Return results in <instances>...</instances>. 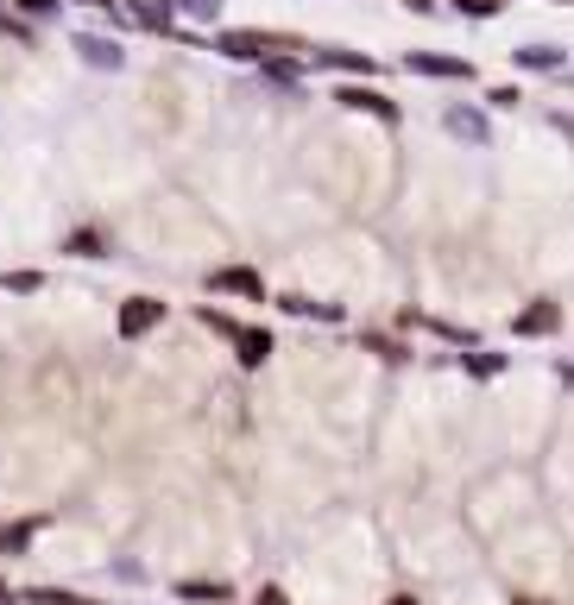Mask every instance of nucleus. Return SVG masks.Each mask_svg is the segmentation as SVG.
Instances as JSON below:
<instances>
[{
  "instance_id": "8",
  "label": "nucleus",
  "mask_w": 574,
  "mask_h": 605,
  "mask_svg": "<svg viewBox=\"0 0 574 605\" xmlns=\"http://www.w3.org/2000/svg\"><path fill=\"white\" fill-rule=\"evenodd\" d=\"M411 70H430V77H467V63H455V58H411Z\"/></svg>"
},
{
  "instance_id": "12",
  "label": "nucleus",
  "mask_w": 574,
  "mask_h": 605,
  "mask_svg": "<svg viewBox=\"0 0 574 605\" xmlns=\"http://www.w3.org/2000/svg\"><path fill=\"white\" fill-rule=\"evenodd\" d=\"M26 13H32V20H51V13H58V0H20Z\"/></svg>"
},
{
  "instance_id": "1",
  "label": "nucleus",
  "mask_w": 574,
  "mask_h": 605,
  "mask_svg": "<svg viewBox=\"0 0 574 605\" xmlns=\"http://www.w3.org/2000/svg\"><path fill=\"white\" fill-rule=\"evenodd\" d=\"M221 51L228 58H265V51H298V39H278V32H228Z\"/></svg>"
},
{
  "instance_id": "4",
  "label": "nucleus",
  "mask_w": 574,
  "mask_h": 605,
  "mask_svg": "<svg viewBox=\"0 0 574 605\" xmlns=\"http://www.w3.org/2000/svg\"><path fill=\"white\" fill-rule=\"evenodd\" d=\"M265 353H272V334L265 329H234V360L240 366H259Z\"/></svg>"
},
{
  "instance_id": "3",
  "label": "nucleus",
  "mask_w": 574,
  "mask_h": 605,
  "mask_svg": "<svg viewBox=\"0 0 574 605\" xmlns=\"http://www.w3.org/2000/svg\"><path fill=\"white\" fill-rule=\"evenodd\" d=\"M209 284H215V291H228V296H265V284H259V272H246V265H228V272H215L209 278Z\"/></svg>"
},
{
  "instance_id": "14",
  "label": "nucleus",
  "mask_w": 574,
  "mask_h": 605,
  "mask_svg": "<svg viewBox=\"0 0 574 605\" xmlns=\"http://www.w3.org/2000/svg\"><path fill=\"white\" fill-rule=\"evenodd\" d=\"M392 605H416V599H392Z\"/></svg>"
},
{
  "instance_id": "10",
  "label": "nucleus",
  "mask_w": 574,
  "mask_h": 605,
  "mask_svg": "<svg viewBox=\"0 0 574 605\" xmlns=\"http://www.w3.org/2000/svg\"><path fill=\"white\" fill-rule=\"evenodd\" d=\"M70 253H77V259H95V253H101V234H95V228H82V234H70Z\"/></svg>"
},
{
  "instance_id": "6",
  "label": "nucleus",
  "mask_w": 574,
  "mask_h": 605,
  "mask_svg": "<svg viewBox=\"0 0 574 605\" xmlns=\"http://www.w3.org/2000/svg\"><path fill=\"white\" fill-rule=\"evenodd\" d=\"M341 101H348V108H366V114H379V120H392L397 108L385 95H373V89H341Z\"/></svg>"
},
{
  "instance_id": "7",
  "label": "nucleus",
  "mask_w": 574,
  "mask_h": 605,
  "mask_svg": "<svg viewBox=\"0 0 574 605\" xmlns=\"http://www.w3.org/2000/svg\"><path fill=\"white\" fill-rule=\"evenodd\" d=\"M555 329V303H536V310L517 315V334H550Z\"/></svg>"
},
{
  "instance_id": "13",
  "label": "nucleus",
  "mask_w": 574,
  "mask_h": 605,
  "mask_svg": "<svg viewBox=\"0 0 574 605\" xmlns=\"http://www.w3.org/2000/svg\"><path fill=\"white\" fill-rule=\"evenodd\" d=\"M183 7H190V13H202V20H209V13H215L221 0H183Z\"/></svg>"
},
{
  "instance_id": "5",
  "label": "nucleus",
  "mask_w": 574,
  "mask_h": 605,
  "mask_svg": "<svg viewBox=\"0 0 574 605\" xmlns=\"http://www.w3.org/2000/svg\"><path fill=\"white\" fill-rule=\"evenodd\" d=\"M127 13H133L139 26H152V32L171 26V7H164V0H127Z\"/></svg>"
},
{
  "instance_id": "15",
  "label": "nucleus",
  "mask_w": 574,
  "mask_h": 605,
  "mask_svg": "<svg viewBox=\"0 0 574 605\" xmlns=\"http://www.w3.org/2000/svg\"><path fill=\"white\" fill-rule=\"evenodd\" d=\"M524 605H536V599H524Z\"/></svg>"
},
{
  "instance_id": "9",
  "label": "nucleus",
  "mask_w": 574,
  "mask_h": 605,
  "mask_svg": "<svg viewBox=\"0 0 574 605\" xmlns=\"http://www.w3.org/2000/svg\"><path fill=\"white\" fill-rule=\"evenodd\" d=\"M82 58H89V63H101V70H114V63H120V51H114L108 39H82Z\"/></svg>"
},
{
  "instance_id": "11",
  "label": "nucleus",
  "mask_w": 574,
  "mask_h": 605,
  "mask_svg": "<svg viewBox=\"0 0 574 605\" xmlns=\"http://www.w3.org/2000/svg\"><path fill=\"white\" fill-rule=\"evenodd\" d=\"M455 7H461V13H474V20H493L505 0H455Z\"/></svg>"
},
{
  "instance_id": "2",
  "label": "nucleus",
  "mask_w": 574,
  "mask_h": 605,
  "mask_svg": "<svg viewBox=\"0 0 574 605\" xmlns=\"http://www.w3.org/2000/svg\"><path fill=\"white\" fill-rule=\"evenodd\" d=\"M159 322H164L159 296H133V303L120 310V334H145V329H159Z\"/></svg>"
}]
</instances>
